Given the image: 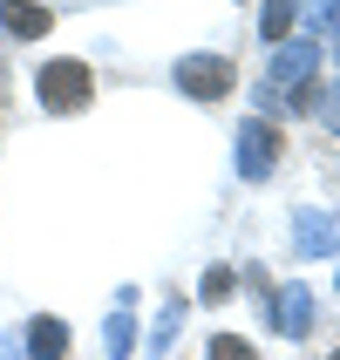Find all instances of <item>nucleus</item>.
<instances>
[{"instance_id":"6","label":"nucleus","mask_w":340,"mask_h":360,"mask_svg":"<svg viewBox=\"0 0 340 360\" xmlns=\"http://www.w3.org/2000/svg\"><path fill=\"white\" fill-rule=\"evenodd\" d=\"M334 360H340V354H334Z\"/></svg>"},{"instance_id":"5","label":"nucleus","mask_w":340,"mask_h":360,"mask_svg":"<svg viewBox=\"0 0 340 360\" xmlns=\"http://www.w3.org/2000/svg\"><path fill=\"white\" fill-rule=\"evenodd\" d=\"M34 354H61V326H34Z\"/></svg>"},{"instance_id":"4","label":"nucleus","mask_w":340,"mask_h":360,"mask_svg":"<svg viewBox=\"0 0 340 360\" xmlns=\"http://www.w3.org/2000/svg\"><path fill=\"white\" fill-rule=\"evenodd\" d=\"M211 360H259V354L245 340H232V333H218V340H211Z\"/></svg>"},{"instance_id":"2","label":"nucleus","mask_w":340,"mask_h":360,"mask_svg":"<svg viewBox=\"0 0 340 360\" xmlns=\"http://www.w3.org/2000/svg\"><path fill=\"white\" fill-rule=\"evenodd\" d=\"M184 89L191 96H225L232 89V68L225 61H184Z\"/></svg>"},{"instance_id":"3","label":"nucleus","mask_w":340,"mask_h":360,"mask_svg":"<svg viewBox=\"0 0 340 360\" xmlns=\"http://www.w3.org/2000/svg\"><path fill=\"white\" fill-rule=\"evenodd\" d=\"M7 27H14V34H48V7H27V0H14V7H7Z\"/></svg>"},{"instance_id":"1","label":"nucleus","mask_w":340,"mask_h":360,"mask_svg":"<svg viewBox=\"0 0 340 360\" xmlns=\"http://www.w3.org/2000/svg\"><path fill=\"white\" fill-rule=\"evenodd\" d=\"M89 96H96L89 61H48V68H41V102H48V109H82Z\"/></svg>"}]
</instances>
